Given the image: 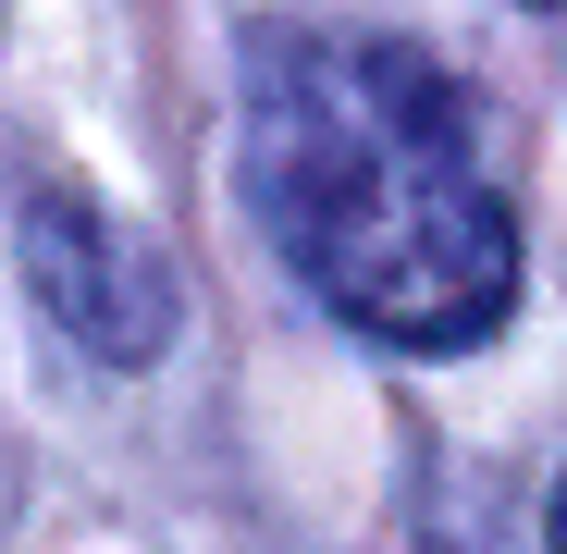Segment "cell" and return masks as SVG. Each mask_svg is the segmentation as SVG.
<instances>
[{"instance_id":"obj_1","label":"cell","mask_w":567,"mask_h":554,"mask_svg":"<svg viewBox=\"0 0 567 554\" xmlns=\"http://www.w3.org/2000/svg\"><path fill=\"white\" fill-rule=\"evenodd\" d=\"M247 198L297 284L408 357H456L518 309V222L456 74L370 25L247 38Z\"/></svg>"},{"instance_id":"obj_2","label":"cell","mask_w":567,"mask_h":554,"mask_svg":"<svg viewBox=\"0 0 567 554\" xmlns=\"http://www.w3.org/2000/svg\"><path fill=\"white\" fill-rule=\"evenodd\" d=\"M25 296L50 309L62 345H86L100 369H148L173 345V271L136 222H112L86 185H38L25 198Z\"/></svg>"},{"instance_id":"obj_3","label":"cell","mask_w":567,"mask_h":554,"mask_svg":"<svg viewBox=\"0 0 567 554\" xmlns=\"http://www.w3.org/2000/svg\"><path fill=\"white\" fill-rule=\"evenodd\" d=\"M555 554H567V481H555Z\"/></svg>"}]
</instances>
